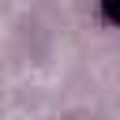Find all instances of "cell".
<instances>
[{"label": "cell", "mask_w": 120, "mask_h": 120, "mask_svg": "<svg viewBox=\"0 0 120 120\" xmlns=\"http://www.w3.org/2000/svg\"><path fill=\"white\" fill-rule=\"evenodd\" d=\"M109 15H112V19L120 22V0H109Z\"/></svg>", "instance_id": "1"}]
</instances>
